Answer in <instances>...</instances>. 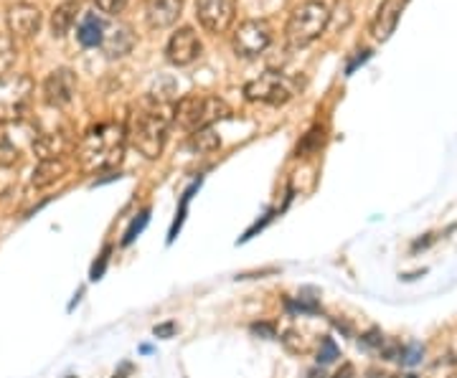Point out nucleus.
<instances>
[{
	"label": "nucleus",
	"mask_w": 457,
	"mask_h": 378,
	"mask_svg": "<svg viewBox=\"0 0 457 378\" xmlns=\"http://www.w3.org/2000/svg\"><path fill=\"white\" fill-rule=\"evenodd\" d=\"M183 11V0H147L145 21L153 31H163L170 29L180 18Z\"/></svg>",
	"instance_id": "ddd939ff"
},
{
	"label": "nucleus",
	"mask_w": 457,
	"mask_h": 378,
	"mask_svg": "<svg viewBox=\"0 0 457 378\" xmlns=\"http://www.w3.org/2000/svg\"><path fill=\"white\" fill-rule=\"evenodd\" d=\"M77 16H79V0H64L51 13V33L56 38H64L66 33L71 31V26L77 23Z\"/></svg>",
	"instance_id": "f3484780"
},
{
	"label": "nucleus",
	"mask_w": 457,
	"mask_h": 378,
	"mask_svg": "<svg viewBox=\"0 0 457 378\" xmlns=\"http://www.w3.org/2000/svg\"><path fill=\"white\" fill-rule=\"evenodd\" d=\"M173 110L176 104H170L168 99L158 94H147L130 110L128 125H125L128 143L140 155H145L147 160H158L163 155L168 132L176 125Z\"/></svg>",
	"instance_id": "f257e3e1"
},
{
	"label": "nucleus",
	"mask_w": 457,
	"mask_h": 378,
	"mask_svg": "<svg viewBox=\"0 0 457 378\" xmlns=\"http://www.w3.org/2000/svg\"><path fill=\"white\" fill-rule=\"evenodd\" d=\"M404 11V0H384L378 8H376L374 18H371V36L376 41H386L396 29L399 18Z\"/></svg>",
	"instance_id": "f8f14e48"
},
{
	"label": "nucleus",
	"mask_w": 457,
	"mask_h": 378,
	"mask_svg": "<svg viewBox=\"0 0 457 378\" xmlns=\"http://www.w3.org/2000/svg\"><path fill=\"white\" fill-rule=\"evenodd\" d=\"M147 224V214H140V221H135L128 231V236H125V244H130L132 239H135V234H140V229Z\"/></svg>",
	"instance_id": "393cba45"
},
{
	"label": "nucleus",
	"mask_w": 457,
	"mask_h": 378,
	"mask_svg": "<svg viewBox=\"0 0 457 378\" xmlns=\"http://www.w3.org/2000/svg\"><path fill=\"white\" fill-rule=\"evenodd\" d=\"M66 170H69V165H66L64 158H46V160H41V163L36 165V170H33V188H49V185L64 178Z\"/></svg>",
	"instance_id": "2eb2a0df"
},
{
	"label": "nucleus",
	"mask_w": 457,
	"mask_h": 378,
	"mask_svg": "<svg viewBox=\"0 0 457 378\" xmlns=\"http://www.w3.org/2000/svg\"><path fill=\"white\" fill-rule=\"evenodd\" d=\"M77 94V77L71 69H54L44 82V99L51 107H66Z\"/></svg>",
	"instance_id": "9d476101"
},
{
	"label": "nucleus",
	"mask_w": 457,
	"mask_h": 378,
	"mask_svg": "<svg viewBox=\"0 0 457 378\" xmlns=\"http://www.w3.org/2000/svg\"><path fill=\"white\" fill-rule=\"evenodd\" d=\"M201 56V38L191 26H183L168 38L165 59L173 66H191Z\"/></svg>",
	"instance_id": "1a4fd4ad"
},
{
	"label": "nucleus",
	"mask_w": 457,
	"mask_h": 378,
	"mask_svg": "<svg viewBox=\"0 0 457 378\" xmlns=\"http://www.w3.org/2000/svg\"><path fill=\"white\" fill-rule=\"evenodd\" d=\"M447 378H457V374H453V376H447Z\"/></svg>",
	"instance_id": "bb28decb"
},
{
	"label": "nucleus",
	"mask_w": 457,
	"mask_h": 378,
	"mask_svg": "<svg viewBox=\"0 0 457 378\" xmlns=\"http://www.w3.org/2000/svg\"><path fill=\"white\" fill-rule=\"evenodd\" d=\"M128 145V130L120 122H99L84 132L77 158L87 170H107L122 160V152Z\"/></svg>",
	"instance_id": "f03ea898"
},
{
	"label": "nucleus",
	"mask_w": 457,
	"mask_h": 378,
	"mask_svg": "<svg viewBox=\"0 0 457 378\" xmlns=\"http://www.w3.org/2000/svg\"><path fill=\"white\" fill-rule=\"evenodd\" d=\"M320 346H323V350H320V358H318V361L330 363V361H336V358H338V348H336V343H333L330 338H326V341H323Z\"/></svg>",
	"instance_id": "b1692460"
},
{
	"label": "nucleus",
	"mask_w": 457,
	"mask_h": 378,
	"mask_svg": "<svg viewBox=\"0 0 457 378\" xmlns=\"http://www.w3.org/2000/svg\"><path fill=\"white\" fill-rule=\"evenodd\" d=\"M104 33H107V23H104L97 13H87V16L79 21L77 38H79V44H82L84 49H95V46H102Z\"/></svg>",
	"instance_id": "dca6fc26"
},
{
	"label": "nucleus",
	"mask_w": 457,
	"mask_h": 378,
	"mask_svg": "<svg viewBox=\"0 0 457 378\" xmlns=\"http://www.w3.org/2000/svg\"><path fill=\"white\" fill-rule=\"evenodd\" d=\"M328 13L326 3L320 0H305L295 8L290 18H287V26H285V38H287V46L290 49H305L311 46L312 41H318L328 29Z\"/></svg>",
	"instance_id": "7ed1b4c3"
},
{
	"label": "nucleus",
	"mask_w": 457,
	"mask_h": 378,
	"mask_svg": "<svg viewBox=\"0 0 457 378\" xmlns=\"http://www.w3.org/2000/svg\"><path fill=\"white\" fill-rule=\"evenodd\" d=\"M196 18L209 33H227L237 21V0H196Z\"/></svg>",
	"instance_id": "6e6552de"
},
{
	"label": "nucleus",
	"mask_w": 457,
	"mask_h": 378,
	"mask_svg": "<svg viewBox=\"0 0 457 378\" xmlns=\"http://www.w3.org/2000/svg\"><path fill=\"white\" fill-rule=\"evenodd\" d=\"M33 97V79L29 74L11 71L0 77V125L16 122L26 115Z\"/></svg>",
	"instance_id": "39448f33"
},
{
	"label": "nucleus",
	"mask_w": 457,
	"mask_h": 378,
	"mask_svg": "<svg viewBox=\"0 0 457 378\" xmlns=\"http://www.w3.org/2000/svg\"><path fill=\"white\" fill-rule=\"evenodd\" d=\"M135 46V33L128 23H114V26H107V33H104V41H102V51L107 59H122L128 56Z\"/></svg>",
	"instance_id": "4468645a"
},
{
	"label": "nucleus",
	"mask_w": 457,
	"mask_h": 378,
	"mask_svg": "<svg viewBox=\"0 0 457 378\" xmlns=\"http://www.w3.org/2000/svg\"><path fill=\"white\" fill-rule=\"evenodd\" d=\"M8 31L13 38H33L41 29V11L31 3H16L8 8Z\"/></svg>",
	"instance_id": "9b49d317"
},
{
	"label": "nucleus",
	"mask_w": 457,
	"mask_h": 378,
	"mask_svg": "<svg viewBox=\"0 0 457 378\" xmlns=\"http://www.w3.org/2000/svg\"><path fill=\"white\" fill-rule=\"evenodd\" d=\"M173 115H176V125L180 130L194 135V132L209 130L213 122L231 115V110L224 99L212 97V94H191V97H183L176 102Z\"/></svg>",
	"instance_id": "20e7f679"
},
{
	"label": "nucleus",
	"mask_w": 457,
	"mask_h": 378,
	"mask_svg": "<svg viewBox=\"0 0 457 378\" xmlns=\"http://www.w3.org/2000/svg\"><path fill=\"white\" fill-rule=\"evenodd\" d=\"M95 3H97V8L102 13H107V16H120V13L128 8L130 0H95Z\"/></svg>",
	"instance_id": "4be33fe9"
},
{
	"label": "nucleus",
	"mask_w": 457,
	"mask_h": 378,
	"mask_svg": "<svg viewBox=\"0 0 457 378\" xmlns=\"http://www.w3.org/2000/svg\"><path fill=\"white\" fill-rule=\"evenodd\" d=\"M13 62H16V41L11 33L0 31V77L11 74Z\"/></svg>",
	"instance_id": "6ab92c4d"
},
{
	"label": "nucleus",
	"mask_w": 457,
	"mask_h": 378,
	"mask_svg": "<svg viewBox=\"0 0 457 378\" xmlns=\"http://www.w3.org/2000/svg\"><path fill=\"white\" fill-rule=\"evenodd\" d=\"M173 330H176V325H173V323H168V325H161V328H155V335H158V338H163V335H170Z\"/></svg>",
	"instance_id": "a878e982"
},
{
	"label": "nucleus",
	"mask_w": 457,
	"mask_h": 378,
	"mask_svg": "<svg viewBox=\"0 0 457 378\" xmlns=\"http://www.w3.org/2000/svg\"><path fill=\"white\" fill-rule=\"evenodd\" d=\"M297 94V82L282 71H264L257 79L245 84V97L262 104H287Z\"/></svg>",
	"instance_id": "423d86ee"
},
{
	"label": "nucleus",
	"mask_w": 457,
	"mask_h": 378,
	"mask_svg": "<svg viewBox=\"0 0 457 378\" xmlns=\"http://www.w3.org/2000/svg\"><path fill=\"white\" fill-rule=\"evenodd\" d=\"M287 310H293V313H318L320 308H318V302H305V300H287Z\"/></svg>",
	"instance_id": "5701e85b"
},
{
	"label": "nucleus",
	"mask_w": 457,
	"mask_h": 378,
	"mask_svg": "<svg viewBox=\"0 0 457 378\" xmlns=\"http://www.w3.org/2000/svg\"><path fill=\"white\" fill-rule=\"evenodd\" d=\"M62 148H64V140L59 135H44L41 140L33 143V150L38 152L41 160H46V158H62Z\"/></svg>",
	"instance_id": "a211bd4d"
},
{
	"label": "nucleus",
	"mask_w": 457,
	"mask_h": 378,
	"mask_svg": "<svg viewBox=\"0 0 457 378\" xmlns=\"http://www.w3.org/2000/svg\"><path fill=\"white\" fill-rule=\"evenodd\" d=\"M272 44V26L264 18H249L242 21L234 31L231 46L237 51V56L242 59H257Z\"/></svg>",
	"instance_id": "0eeeda50"
},
{
	"label": "nucleus",
	"mask_w": 457,
	"mask_h": 378,
	"mask_svg": "<svg viewBox=\"0 0 457 378\" xmlns=\"http://www.w3.org/2000/svg\"><path fill=\"white\" fill-rule=\"evenodd\" d=\"M191 145H194L198 152H209V150L219 148V137H216L212 132V127H209V130L194 132V135H191Z\"/></svg>",
	"instance_id": "aec40b11"
},
{
	"label": "nucleus",
	"mask_w": 457,
	"mask_h": 378,
	"mask_svg": "<svg viewBox=\"0 0 457 378\" xmlns=\"http://www.w3.org/2000/svg\"><path fill=\"white\" fill-rule=\"evenodd\" d=\"M18 148L8 140V137H0V168H11L18 163Z\"/></svg>",
	"instance_id": "412c9836"
}]
</instances>
